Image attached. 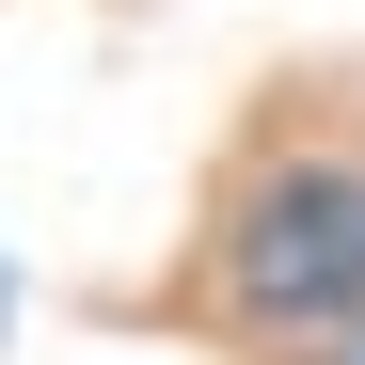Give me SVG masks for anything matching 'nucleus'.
<instances>
[{"label": "nucleus", "mask_w": 365, "mask_h": 365, "mask_svg": "<svg viewBox=\"0 0 365 365\" xmlns=\"http://www.w3.org/2000/svg\"><path fill=\"white\" fill-rule=\"evenodd\" d=\"M238 302L255 318H286V334H318V318H349L365 302V175L349 159H302V175H270L255 207H238Z\"/></svg>", "instance_id": "obj_1"}]
</instances>
